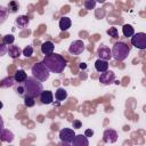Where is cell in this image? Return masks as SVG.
Masks as SVG:
<instances>
[{
    "label": "cell",
    "instance_id": "24",
    "mask_svg": "<svg viewBox=\"0 0 146 146\" xmlns=\"http://www.w3.org/2000/svg\"><path fill=\"white\" fill-rule=\"evenodd\" d=\"M7 17H8V9H6L5 7L0 6V24L5 23Z\"/></svg>",
    "mask_w": 146,
    "mask_h": 146
},
{
    "label": "cell",
    "instance_id": "15",
    "mask_svg": "<svg viewBox=\"0 0 146 146\" xmlns=\"http://www.w3.org/2000/svg\"><path fill=\"white\" fill-rule=\"evenodd\" d=\"M95 68H96V71H98L100 73L102 72H105V71L108 70V62L99 58V59H97L95 62Z\"/></svg>",
    "mask_w": 146,
    "mask_h": 146
},
{
    "label": "cell",
    "instance_id": "27",
    "mask_svg": "<svg viewBox=\"0 0 146 146\" xmlns=\"http://www.w3.org/2000/svg\"><path fill=\"white\" fill-rule=\"evenodd\" d=\"M95 6H96V0H84V8L87 10L95 9Z\"/></svg>",
    "mask_w": 146,
    "mask_h": 146
},
{
    "label": "cell",
    "instance_id": "33",
    "mask_svg": "<svg viewBox=\"0 0 146 146\" xmlns=\"http://www.w3.org/2000/svg\"><path fill=\"white\" fill-rule=\"evenodd\" d=\"M94 135V131L91 130V129H87L86 131H84V136L86 137H91Z\"/></svg>",
    "mask_w": 146,
    "mask_h": 146
},
{
    "label": "cell",
    "instance_id": "1",
    "mask_svg": "<svg viewBox=\"0 0 146 146\" xmlns=\"http://www.w3.org/2000/svg\"><path fill=\"white\" fill-rule=\"evenodd\" d=\"M42 62H43V64L47 66V68H48L50 72L57 73V74L62 73V72L65 70L66 65H67L66 59H65L62 55H59V54H54V52H51V54H49V55H46Z\"/></svg>",
    "mask_w": 146,
    "mask_h": 146
},
{
    "label": "cell",
    "instance_id": "8",
    "mask_svg": "<svg viewBox=\"0 0 146 146\" xmlns=\"http://www.w3.org/2000/svg\"><path fill=\"white\" fill-rule=\"evenodd\" d=\"M115 80V74L113 71H105V72H102L100 73V76H99V82L102 84H105V86H108L111 83H113Z\"/></svg>",
    "mask_w": 146,
    "mask_h": 146
},
{
    "label": "cell",
    "instance_id": "16",
    "mask_svg": "<svg viewBox=\"0 0 146 146\" xmlns=\"http://www.w3.org/2000/svg\"><path fill=\"white\" fill-rule=\"evenodd\" d=\"M54 48H55V44L51 41H44L41 44V52L44 55H49V54L54 52Z\"/></svg>",
    "mask_w": 146,
    "mask_h": 146
},
{
    "label": "cell",
    "instance_id": "19",
    "mask_svg": "<svg viewBox=\"0 0 146 146\" xmlns=\"http://www.w3.org/2000/svg\"><path fill=\"white\" fill-rule=\"evenodd\" d=\"M55 98H56V100H58V102L65 100V99L67 98V91H66L64 88H58V89L56 90V92H55Z\"/></svg>",
    "mask_w": 146,
    "mask_h": 146
},
{
    "label": "cell",
    "instance_id": "14",
    "mask_svg": "<svg viewBox=\"0 0 146 146\" xmlns=\"http://www.w3.org/2000/svg\"><path fill=\"white\" fill-rule=\"evenodd\" d=\"M7 52L11 58H18L22 54V50L19 49V47L14 46V44H9V47L7 48Z\"/></svg>",
    "mask_w": 146,
    "mask_h": 146
},
{
    "label": "cell",
    "instance_id": "30",
    "mask_svg": "<svg viewBox=\"0 0 146 146\" xmlns=\"http://www.w3.org/2000/svg\"><path fill=\"white\" fill-rule=\"evenodd\" d=\"M15 91L19 95V96H22V97H24V89H23V86L21 84V83H18V87H16V89H15Z\"/></svg>",
    "mask_w": 146,
    "mask_h": 146
},
{
    "label": "cell",
    "instance_id": "37",
    "mask_svg": "<svg viewBox=\"0 0 146 146\" xmlns=\"http://www.w3.org/2000/svg\"><path fill=\"white\" fill-rule=\"evenodd\" d=\"M2 107H3V104H2V102H1V100H0V110H1V108H2Z\"/></svg>",
    "mask_w": 146,
    "mask_h": 146
},
{
    "label": "cell",
    "instance_id": "3",
    "mask_svg": "<svg viewBox=\"0 0 146 146\" xmlns=\"http://www.w3.org/2000/svg\"><path fill=\"white\" fill-rule=\"evenodd\" d=\"M111 51H112V57L115 60L122 62V60H124L129 56V54H130V47L128 44H125L124 42L119 41V42L114 43V46L111 49Z\"/></svg>",
    "mask_w": 146,
    "mask_h": 146
},
{
    "label": "cell",
    "instance_id": "12",
    "mask_svg": "<svg viewBox=\"0 0 146 146\" xmlns=\"http://www.w3.org/2000/svg\"><path fill=\"white\" fill-rule=\"evenodd\" d=\"M39 97H40L41 103H42V104H46V105L51 104L52 100H54V95H52V92L49 91V90H42L41 94L39 95Z\"/></svg>",
    "mask_w": 146,
    "mask_h": 146
},
{
    "label": "cell",
    "instance_id": "23",
    "mask_svg": "<svg viewBox=\"0 0 146 146\" xmlns=\"http://www.w3.org/2000/svg\"><path fill=\"white\" fill-rule=\"evenodd\" d=\"M24 105L26 107H32L35 105V98L31 96H24Z\"/></svg>",
    "mask_w": 146,
    "mask_h": 146
},
{
    "label": "cell",
    "instance_id": "7",
    "mask_svg": "<svg viewBox=\"0 0 146 146\" xmlns=\"http://www.w3.org/2000/svg\"><path fill=\"white\" fill-rule=\"evenodd\" d=\"M84 49H86V46H84L83 41H82V40H75V41H73V42L70 44L68 52H70L71 55L78 56V55H81V54L84 51Z\"/></svg>",
    "mask_w": 146,
    "mask_h": 146
},
{
    "label": "cell",
    "instance_id": "4",
    "mask_svg": "<svg viewBox=\"0 0 146 146\" xmlns=\"http://www.w3.org/2000/svg\"><path fill=\"white\" fill-rule=\"evenodd\" d=\"M31 72H32V75L38 79L39 81L43 82V81H47L49 79V75H50V71L47 68V66L43 64V62H38L35 63L32 68H31Z\"/></svg>",
    "mask_w": 146,
    "mask_h": 146
},
{
    "label": "cell",
    "instance_id": "21",
    "mask_svg": "<svg viewBox=\"0 0 146 146\" xmlns=\"http://www.w3.org/2000/svg\"><path fill=\"white\" fill-rule=\"evenodd\" d=\"M122 32H123V35H124L125 38L132 36V35L135 34V30H133V27H132L130 24H125V25H123V27H122Z\"/></svg>",
    "mask_w": 146,
    "mask_h": 146
},
{
    "label": "cell",
    "instance_id": "5",
    "mask_svg": "<svg viewBox=\"0 0 146 146\" xmlns=\"http://www.w3.org/2000/svg\"><path fill=\"white\" fill-rule=\"evenodd\" d=\"M131 44L140 50L146 49V34L144 32L135 33L131 36Z\"/></svg>",
    "mask_w": 146,
    "mask_h": 146
},
{
    "label": "cell",
    "instance_id": "13",
    "mask_svg": "<svg viewBox=\"0 0 146 146\" xmlns=\"http://www.w3.org/2000/svg\"><path fill=\"white\" fill-rule=\"evenodd\" d=\"M30 23V18L26 15H21L15 19V24L18 29H25Z\"/></svg>",
    "mask_w": 146,
    "mask_h": 146
},
{
    "label": "cell",
    "instance_id": "9",
    "mask_svg": "<svg viewBox=\"0 0 146 146\" xmlns=\"http://www.w3.org/2000/svg\"><path fill=\"white\" fill-rule=\"evenodd\" d=\"M103 140L105 143H110L113 144L117 140V132L113 129H106L103 133Z\"/></svg>",
    "mask_w": 146,
    "mask_h": 146
},
{
    "label": "cell",
    "instance_id": "17",
    "mask_svg": "<svg viewBox=\"0 0 146 146\" xmlns=\"http://www.w3.org/2000/svg\"><path fill=\"white\" fill-rule=\"evenodd\" d=\"M0 140L6 141V143H11L14 140V133L8 129H3L0 135Z\"/></svg>",
    "mask_w": 146,
    "mask_h": 146
},
{
    "label": "cell",
    "instance_id": "20",
    "mask_svg": "<svg viewBox=\"0 0 146 146\" xmlns=\"http://www.w3.org/2000/svg\"><path fill=\"white\" fill-rule=\"evenodd\" d=\"M26 78H27V74H26L25 71H23V70H18V71H16L15 75H14V79H15V81H16L17 83H22V82H24V81L26 80Z\"/></svg>",
    "mask_w": 146,
    "mask_h": 146
},
{
    "label": "cell",
    "instance_id": "22",
    "mask_svg": "<svg viewBox=\"0 0 146 146\" xmlns=\"http://www.w3.org/2000/svg\"><path fill=\"white\" fill-rule=\"evenodd\" d=\"M15 79H14V76H7V78H5L2 81H1V84H2V87H5V88H10V87H13L14 84H15Z\"/></svg>",
    "mask_w": 146,
    "mask_h": 146
},
{
    "label": "cell",
    "instance_id": "32",
    "mask_svg": "<svg viewBox=\"0 0 146 146\" xmlns=\"http://www.w3.org/2000/svg\"><path fill=\"white\" fill-rule=\"evenodd\" d=\"M72 125H73L74 129H80V128L82 127V123H81L79 120H74L73 123H72Z\"/></svg>",
    "mask_w": 146,
    "mask_h": 146
},
{
    "label": "cell",
    "instance_id": "25",
    "mask_svg": "<svg viewBox=\"0 0 146 146\" xmlns=\"http://www.w3.org/2000/svg\"><path fill=\"white\" fill-rule=\"evenodd\" d=\"M18 8H19L18 2H17V1H15V0L10 1V2H9V5H8V11H9V13H16V11L18 10Z\"/></svg>",
    "mask_w": 146,
    "mask_h": 146
},
{
    "label": "cell",
    "instance_id": "6",
    "mask_svg": "<svg viewBox=\"0 0 146 146\" xmlns=\"http://www.w3.org/2000/svg\"><path fill=\"white\" fill-rule=\"evenodd\" d=\"M75 136V132L73 129H70V128H64L59 131V139L62 143L66 144V145H71V141L73 140Z\"/></svg>",
    "mask_w": 146,
    "mask_h": 146
},
{
    "label": "cell",
    "instance_id": "10",
    "mask_svg": "<svg viewBox=\"0 0 146 146\" xmlns=\"http://www.w3.org/2000/svg\"><path fill=\"white\" fill-rule=\"evenodd\" d=\"M97 54L99 56L100 59H104V60H110L112 58V51L108 47L106 46H100L97 50Z\"/></svg>",
    "mask_w": 146,
    "mask_h": 146
},
{
    "label": "cell",
    "instance_id": "28",
    "mask_svg": "<svg viewBox=\"0 0 146 146\" xmlns=\"http://www.w3.org/2000/svg\"><path fill=\"white\" fill-rule=\"evenodd\" d=\"M22 54H23L25 57H31V56L33 55V47H32V46L25 47V48L22 50Z\"/></svg>",
    "mask_w": 146,
    "mask_h": 146
},
{
    "label": "cell",
    "instance_id": "26",
    "mask_svg": "<svg viewBox=\"0 0 146 146\" xmlns=\"http://www.w3.org/2000/svg\"><path fill=\"white\" fill-rule=\"evenodd\" d=\"M2 41H3L2 43H5L6 46L13 44V43H14V41H15V36H14L13 34H7V35H5V36H3V40H2Z\"/></svg>",
    "mask_w": 146,
    "mask_h": 146
},
{
    "label": "cell",
    "instance_id": "18",
    "mask_svg": "<svg viewBox=\"0 0 146 146\" xmlns=\"http://www.w3.org/2000/svg\"><path fill=\"white\" fill-rule=\"evenodd\" d=\"M72 25V22L68 17H62L59 19V29L60 31H67Z\"/></svg>",
    "mask_w": 146,
    "mask_h": 146
},
{
    "label": "cell",
    "instance_id": "35",
    "mask_svg": "<svg viewBox=\"0 0 146 146\" xmlns=\"http://www.w3.org/2000/svg\"><path fill=\"white\" fill-rule=\"evenodd\" d=\"M79 67H80V70H86L87 68V65H86V63H80L79 64Z\"/></svg>",
    "mask_w": 146,
    "mask_h": 146
},
{
    "label": "cell",
    "instance_id": "31",
    "mask_svg": "<svg viewBox=\"0 0 146 146\" xmlns=\"http://www.w3.org/2000/svg\"><path fill=\"white\" fill-rule=\"evenodd\" d=\"M7 52V47L5 43H0V57L3 56Z\"/></svg>",
    "mask_w": 146,
    "mask_h": 146
},
{
    "label": "cell",
    "instance_id": "34",
    "mask_svg": "<svg viewBox=\"0 0 146 146\" xmlns=\"http://www.w3.org/2000/svg\"><path fill=\"white\" fill-rule=\"evenodd\" d=\"M3 129H5V128H3V120H2V117H1V115H0V135H1V132H2Z\"/></svg>",
    "mask_w": 146,
    "mask_h": 146
},
{
    "label": "cell",
    "instance_id": "29",
    "mask_svg": "<svg viewBox=\"0 0 146 146\" xmlns=\"http://www.w3.org/2000/svg\"><path fill=\"white\" fill-rule=\"evenodd\" d=\"M110 36H112V38H116L117 36V34H119V32H117V29L116 27H114V26H112V27H110L108 30H107V32H106Z\"/></svg>",
    "mask_w": 146,
    "mask_h": 146
},
{
    "label": "cell",
    "instance_id": "11",
    "mask_svg": "<svg viewBox=\"0 0 146 146\" xmlns=\"http://www.w3.org/2000/svg\"><path fill=\"white\" fill-rule=\"evenodd\" d=\"M72 146H88L89 141H88V137H86L84 135H75L73 140L71 141Z\"/></svg>",
    "mask_w": 146,
    "mask_h": 146
},
{
    "label": "cell",
    "instance_id": "36",
    "mask_svg": "<svg viewBox=\"0 0 146 146\" xmlns=\"http://www.w3.org/2000/svg\"><path fill=\"white\" fill-rule=\"evenodd\" d=\"M106 0H96V2H99V3H104Z\"/></svg>",
    "mask_w": 146,
    "mask_h": 146
},
{
    "label": "cell",
    "instance_id": "2",
    "mask_svg": "<svg viewBox=\"0 0 146 146\" xmlns=\"http://www.w3.org/2000/svg\"><path fill=\"white\" fill-rule=\"evenodd\" d=\"M21 84L23 86V89H24V96H31V97L36 98L43 90V86H42L41 81L35 79L33 75L27 76L26 80L24 82H22Z\"/></svg>",
    "mask_w": 146,
    "mask_h": 146
}]
</instances>
